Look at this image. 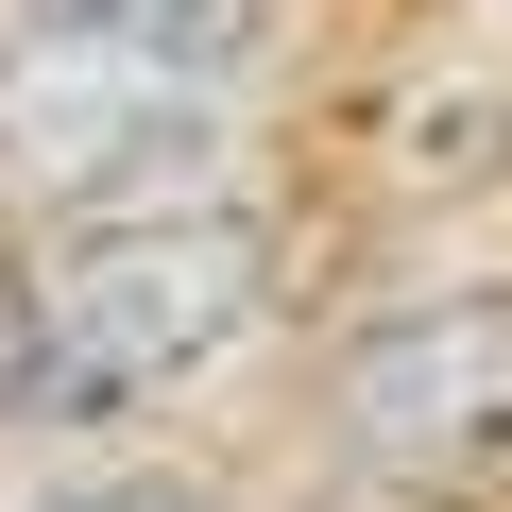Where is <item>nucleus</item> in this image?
<instances>
[{
	"label": "nucleus",
	"mask_w": 512,
	"mask_h": 512,
	"mask_svg": "<svg viewBox=\"0 0 512 512\" xmlns=\"http://www.w3.org/2000/svg\"><path fill=\"white\" fill-rule=\"evenodd\" d=\"M35 18H154V35H222L239 52V0H35Z\"/></svg>",
	"instance_id": "4"
},
{
	"label": "nucleus",
	"mask_w": 512,
	"mask_h": 512,
	"mask_svg": "<svg viewBox=\"0 0 512 512\" xmlns=\"http://www.w3.org/2000/svg\"><path fill=\"white\" fill-rule=\"evenodd\" d=\"M256 308H274V239H256L239 205H137V222H103L69 274H52V308H35L18 376H0V410H35V427L137 410V393L205 376Z\"/></svg>",
	"instance_id": "1"
},
{
	"label": "nucleus",
	"mask_w": 512,
	"mask_h": 512,
	"mask_svg": "<svg viewBox=\"0 0 512 512\" xmlns=\"http://www.w3.org/2000/svg\"><path fill=\"white\" fill-rule=\"evenodd\" d=\"M222 86V35H154V18H35L0 52V154L35 188H103L154 137H188Z\"/></svg>",
	"instance_id": "2"
},
{
	"label": "nucleus",
	"mask_w": 512,
	"mask_h": 512,
	"mask_svg": "<svg viewBox=\"0 0 512 512\" xmlns=\"http://www.w3.org/2000/svg\"><path fill=\"white\" fill-rule=\"evenodd\" d=\"M342 444L393 461V478L495 461V444H512V291H444V308L376 325L359 376H342Z\"/></svg>",
	"instance_id": "3"
},
{
	"label": "nucleus",
	"mask_w": 512,
	"mask_h": 512,
	"mask_svg": "<svg viewBox=\"0 0 512 512\" xmlns=\"http://www.w3.org/2000/svg\"><path fill=\"white\" fill-rule=\"evenodd\" d=\"M52 512H154V495H52Z\"/></svg>",
	"instance_id": "5"
}]
</instances>
